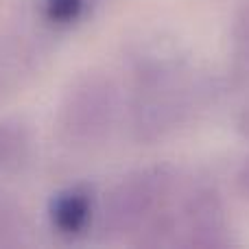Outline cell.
Here are the masks:
<instances>
[{"label": "cell", "instance_id": "cell-1", "mask_svg": "<svg viewBox=\"0 0 249 249\" xmlns=\"http://www.w3.org/2000/svg\"><path fill=\"white\" fill-rule=\"evenodd\" d=\"M177 193V171L168 164L136 168L112 186L99 210L105 238L138 234L153 216L171 206Z\"/></svg>", "mask_w": 249, "mask_h": 249}, {"label": "cell", "instance_id": "cell-10", "mask_svg": "<svg viewBox=\"0 0 249 249\" xmlns=\"http://www.w3.org/2000/svg\"><path fill=\"white\" fill-rule=\"evenodd\" d=\"M238 131L249 140V105L241 112V116H238Z\"/></svg>", "mask_w": 249, "mask_h": 249}, {"label": "cell", "instance_id": "cell-9", "mask_svg": "<svg viewBox=\"0 0 249 249\" xmlns=\"http://www.w3.org/2000/svg\"><path fill=\"white\" fill-rule=\"evenodd\" d=\"M234 186H236V193L241 195L245 201H249V155L238 164L236 171H234Z\"/></svg>", "mask_w": 249, "mask_h": 249}, {"label": "cell", "instance_id": "cell-8", "mask_svg": "<svg viewBox=\"0 0 249 249\" xmlns=\"http://www.w3.org/2000/svg\"><path fill=\"white\" fill-rule=\"evenodd\" d=\"M18 214H20V212L16 210V206L0 195V236L9 234V232H16L18 223H20V216Z\"/></svg>", "mask_w": 249, "mask_h": 249}, {"label": "cell", "instance_id": "cell-7", "mask_svg": "<svg viewBox=\"0 0 249 249\" xmlns=\"http://www.w3.org/2000/svg\"><path fill=\"white\" fill-rule=\"evenodd\" d=\"M232 44L238 64L249 68V0L236 11L232 24Z\"/></svg>", "mask_w": 249, "mask_h": 249}, {"label": "cell", "instance_id": "cell-3", "mask_svg": "<svg viewBox=\"0 0 249 249\" xmlns=\"http://www.w3.org/2000/svg\"><path fill=\"white\" fill-rule=\"evenodd\" d=\"M177 234H181L175 245L186 247H228V216L221 193L210 184H197L184 190L177 212H173Z\"/></svg>", "mask_w": 249, "mask_h": 249}, {"label": "cell", "instance_id": "cell-5", "mask_svg": "<svg viewBox=\"0 0 249 249\" xmlns=\"http://www.w3.org/2000/svg\"><path fill=\"white\" fill-rule=\"evenodd\" d=\"M33 149L31 129L20 118H0V175L20 171Z\"/></svg>", "mask_w": 249, "mask_h": 249}, {"label": "cell", "instance_id": "cell-4", "mask_svg": "<svg viewBox=\"0 0 249 249\" xmlns=\"http://www.w3.org/2000/svg\"><path fill=\"white\" fill-rule=\"evenodd\" d=\"M96 214V193L90 184H72L48 201V223L59 236L79 238L90 230Z\"/></svg>", "mask_w": 249, "mask_h": 249}, {"label": "cell", "instance_id": "cell-2", "mask_svg": "<svg viewBox=\"0 0 249 249\" xmlns=\"http://www.w3.org/2000/svg\"><path fill=\"white\" fill-rule=\"evenodd\" d=\"M118 109L116 83L103 72H88L66 90L57 112V127L68 144L90 146L112 131Z\"/></svg>", "mask_w": 249, "mask_h": 249}, {"label": "cell", "instance_id": "cell-6", "mask_svg": "<svg viewBox=\"0 0 249 249\" xmlns=\"http://www.w3.org/2000/svg\"><path fill=\"white\" fill-rule=\"evenodd\" d=\"M90 0H44V18L53 26H72L88 11Z\"/></svg>", "mask_w": 249, "mask_h": 249}]
</instances>
